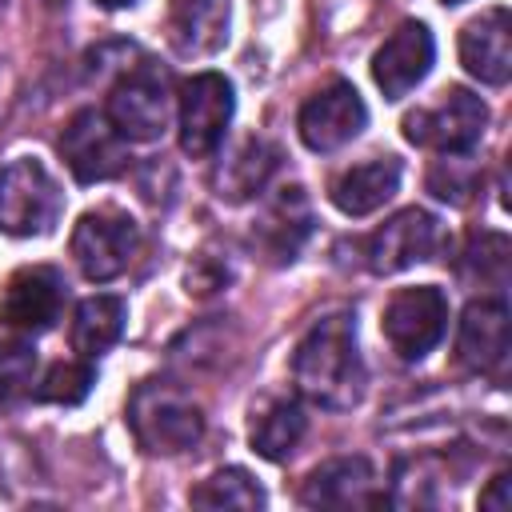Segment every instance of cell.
Here are the masks:
<instances>
[{
	"label": "cell",
	"mask_w": 512,
	"mask_h": 512,
	"mask_svg": "<svg viewBox=\"0 0 512 512\" xmlns=\"http://www.w3.org/2000/svg\"><path fill=\"white\" fill-rule=\"evenodd\" d=\"M292 380H296V392L320 408L344 412L360 404L368 372L360 360L352 312H328L300 336L292 352Z\"/></svg>",
	"instance_id": "1"
},
{
	"label": "cell",
	"mask_w": 512,
	"mask_h": 512,
	"mask_svg": "<svg viewBox=\"0 0 512 512\" xmlns=\"http://www.w3.org/2000/svg\"><path fill=\"white\" fill-rule=\"evenodd\" d=\"M128 428L148 456H176L200 444L204 412L168 380H144L128 396Z\"/></svg>",
	"instance_id": "2"
},
{
	"label": "cell",
	"mask_w": 512,
	"mask_h": 512,
	"mask_svg": "<svg viewBox=\"0 0 512 512\" xmlns=\"http://www.w3.org/2000/svg\"><path fill=\"white\" fill-rule=\"evenodd\" d=\"M108 120L124 140L148 144L168 132L172 120V76L156 60H140L120 72L108 92Z\"/></svg>",
	"instance_id": "3"
},
{
	"label": "cell",
	"mask_w": 512,
	"mask_h": 512,
	"mask_svg": "<svg viewBox=\"0 0 512 512\" xmlns=\"http://www.w3.org/2000/svg\"><path fill=\"white\" fill-rule=\"evenodd\" d=\"M60 212H64V188L40 160L20 156L0 168V232L48 236Z\"/></svg>",
	"instance_id": "4"
},
{
	"label": "cell",
	"mask_w": 512,
	"mask_h": 512,
	"mask_svg": "<svg viewBox=\"0 0 512 512\" xmlns=\"http://www.w3.org/2000/svg\"><path fill=\"white\" fill-rule=\"evenodd\" d=\"M68 248H72L76 268L92 284H108L120 272H128V264L140 248V228L124 208L104 204V208H92L76 220Z\"/></svg>",
	"instance_id": "5"
},
{
	"label": "cell",
	"mask_w": 512,
	"mask_h": 512,
	"mask_svg": "<svg viewBox=\"0 0 512 512\" xmlns=\"http://www.w3.org/2000/svg\"><path fill=\"white\" fill-rule=\"evenodd\" d=\"M484 128H488V104L468 88H448L440 92L436 104L404 116L408 144L436 148V152H472Z\"/></svg>",
	"instance_id": "6"
},
{
	"label": "cell",
	"mask_w": 512,
	"mask_h": 512,
	"mask_svg": "<svg viewBox=\"0 0 512 512\" xmlns=\"http://www.w3.org/2000/svg\"><path fill=\"white\" fill-rule=\"evenodd\" d=\"M380 328L400 360H424L448 332V296L436 284L400 288L384 304Z\"/></svg>",
	"instance_id": "7"
},
{
	"label": "cell",
	"mask_w": 512,
	"mask_h": 512,
	"mask_svg": "<svg viewBox=\"0 0 512 512\" xmlns=\"http://www.w3.org/2000/svg\"><path fill=\"white\" fill-rule=\"evenodd\" d=\"M176 100H180V148L192 160L212 156L236 112L232 84L220 72H196L180 84Z\"/></svg>",
	"instance_id": "8"
},
{
	"label": "cell",
	"mask_w": 512,
	"mask_h": 512,
	"mask_svg": "<svg viewBox=\"0 0 512 512\" xmlns=\"http://www.w3.org/2000/svg\"><path fill=\"white\" fill-rule=\"evenodd\" d=\"M60 156H64L68 172L80 184H100V180H112L116 172H124V164H128V140L116 132V124L108 120V112L80 108L64 124V132H60Z\"/></svg>",
	"instance_id": "9"
},
{
	"label": "cell",
	"mask_w": 512,
	"mask_h": 512,
	"mask_svg": "<svg viewBox=\"0 0 512 512\" xmlns=\"http://www.w3.org/2000/svg\"><path fill=\"white\" fill-rule=\"evenodd\" d=\"M296 128L312 152H336L368 128V108L348 80H332L304 100Z\"/></svg>",
	"instance_id": "10"
},
{
	"label": "cell",
	"mask_w": 512,
	"mask_h": 512,
	"mask_svg": "<svg viewBox=\"0 0 512 512\" xmlns=\"http://www.w3.org/2000/svg\"><path fill=\"white\" fill-rule=\"evenodd\" d=\"M64 308V276L52 264H28L20 268L0 296V324L24 336H40L60 320Z\"/></svg>",
	"instance_id": "11"
},
{
	"label": "cell",
	"mask_w": 512,
	"mask_h": 512,
	"mask_svg": "<svg viewBox=\"0 0 512 512\" xmlns=\"http://www.w3.org/2000/svg\"><path fill=\"white\" fill-rule=\"evenodd\" d=\"M440 248V220L424 208H404L396 216H388L364 244L368 268L388 276V272H404L420 260H432V252Z\"/></svg>",
	"instance_id": "12"
},
{
	"label": "cell",
	"mask_w": 512,
	"mask_h": 512,
	"mask_svg": "<svg viewBox=\"0 0 512 512\" xmlns=\"http://www.w3.org/2000/svg\"><path fill=\"white\" fill-rule=\"evenodd\" d=\"M436 60V40L428 32V24L420 20H404L372 56V80L384 92V100H404L428 72Z\"/></svg>",
	"instance_id": "13"
},
{
	"label": "cell",
	"mask_w": 512,
	"mask_h": 512,
	"mask_svg": "<svg viewBox=\"0 0 512 512\" xmlns=\"http://www.w3.org/2000/svg\"><path fill=\"white\" fill-rule=\"evenodd\" d=\"M512 328H508V304L504 296H480L464 308L456 328V356L464 368L480 376H496L508 364Z\"/></svg>",
	"instance_id": "14"
},
{
	"label": "cell",
	"mask_w": 512,
	"mask_h": 512,
	"mask_svg": "<svg viewBox=\"0 0 512 512\" xmlns=\"http://www.w3.org/2000/svg\"><path fill=\"white\" fill-rule=\"evenodd\" d=\"M460 64L488 88H504L512 76V16L508 8H488L460 32Z\"/></svg>",
	"instance_id": "15"
},
{
	"label": "cell",
	"mask_w": 512,
	"mask_h": 512,
	"mask_svg": "<svg viewBox=\"0 0 512 512\" xmlns=\"http://www.w3.org/2000/svg\"><path fill=\"white\" fill-rule=\"evenodd\" d=\"M376 476L364 456H336L308 472L300 488L304 508H368L376 504Z\"/></svg>",
	"instance_id": "16"
},
{
	"label": "cell",
	"mask_w": 512,
	"mask_h": 512,
	"mask_svg": "<svg viewBox=\"0 0 512 512\" xmlns=\"http://www.w3.org/2000/svg\"><path fill=\"white\" fill-rule=\"evenodd\" d=\"M396 188H400V160L396 156H372L364 164L336 172L328 184V200L344 216H368V212L384 208L396 196Z\"/></svg>",
	"instance_id": "17"
},
{
	"label": "cell",
	"mask_w": 512,
	"mask_h": 512,
	"mask_svg": "<svg viewBox=\"0 0 512 512\" xmlns=\"http://www.w3.org/2000/svg\"><path fill=\"white\" fill-rule=\"evenodd\" d=\"M164 32L176 56H212L228 40V0H172Z\"/></svg>",
	"instance_id": "18"
},
{
	"label": "cell",
	"mask_w": 512,
	"mask_h": 512,
	"mask_svg": "<svg viewBox=\"0 0 512 512\" xmlns=\"http://www.w3.org/2000/svg\"><path fill=\"white\" fill-rule=\"evenodd\" d=\"M304 432H308V416L296 396H268L260 408H252L248 440L264 460H288L304 440Z\"/></svg>",
	"instance_id": "19"
},
{
	"label": "cell",
	"mask_w": 512,
	"mask_h": 512,
	"mask_svg": "<svg viewBox=\"0 0 512 512\" xmlns=\"http://www.w3.org/2000/svg\"><path fill=\"white\" fill-rule=\"evenodd\" d=\"M124 324H128V308L120 296H88L76 304L68 340L84 360H96L124 336Z\"/></svg>",
	"instance_id": "20"
},
{
	"label": "cell",
	"mask_w": 512,
	"mask_h": 512,
	"mask_svg": "<svg viewBox=\"0 0 512 512\" xmlns=\"http://www.w3.org/2000/svg\"><path fill=\"white\" fill-rule=\"evenodd\" d=\"M272 168H276V148H272L268 140H260V136H248V140L224 160V168H220V176H216V188H220V196H228V200H248L252 192L264 188V180H268Z\"/></svg>",
	"instance_id": "21"
},
{
	"label": "cell",
	"mask_w": 512,
	"mask_h": 512,
	"mask_svg": "<svg viewBox=\"0 0 512 512\" xmlns=\"http://www.w3.org/2000/svg\"><path fill=\"white\" fill-rule=\"evenodd\" d=\"M196 508H264V488L244 468H220L188 496Z\"/></svg>",
	"instance_id": "22"
},
{
	"label": "cell",
	"mask_w": 512,
	"mask_h": 512,
	"mask_svg": "<svg viewBox=\"0 0 512 512\" xmlns=\"http://www.w3.org/2000/svg\"><path fill=\"white\" fill-rule=\"evenodd\" d=\"M460 276L480 284V288H496L504 292L508 284V236L500 232H476L464 248V260H460Z\"/></svg>",
	"instance_id": "23"
},
{
	"label": "cell",
	"mask_w": 512,
	"mask_h": 512,
	"mask_svg": "<svg viewBox=\"0 0 512 512\" xmlns=\"http://www.w3.org/2000/svg\"><path fill=\"white\" fill-rule=\"evenodd\" d=\"M304 236H308V208H304L300 188H292V192H284L276 200V208H272V216L264 224V248L276 260H292Z\"/></svg>",
	"instance_id": "24"
},
{
	"label": "cell",
	"mask_w": 512,
	"mask_h": 512,
	"mask_svg": "<svg viewBox=\"0 0 512 512\" xmlns=\"http://www.w3.org/2000/svg\"><path fill=\"white\" fill-rule=\"evenodd\" d=\"M480 188V172L468 160V152H440V160L428 168V192L448 204H468Z\"/></svg>",
	"instance_id": "25"
},
{
	"label": "cell",
	"mask_w": 512,
	"mask_h": 512,
	"mask_svg": "<svg viewBox=\"0 0 512 512\" xmlns=\"http://www.w3.org/2000/svg\"><path fill=\"white\" fill-rule=\"evenodd\" d=\"M96 384V368L88 360H56L40 388H36V400H48V404H80Z\"/></svg>",
	"instance_id": "26"
},
{
	"label": "cell",
	"mask_w": 512,
	"mask_h": 512,
	"mask_svg": "<svg viewBox=\"0 0 512 512\" xmlns=\"http://www.w3.org/2000/svg\"><path fill=\"white\" fill-rule=\"evenodd\" d=\"M36 384V348L32 340H0V400H20Z\"/></svg>",
	"instance_id": "27"
},
{
	"label": "cell",
	"mask_w": 512,
	"mask_h": 512,
	"mask_svg": "<svg viewBox=\"0 0 512 512\" xmlns=\"http://www.w3.org/2000/svg\"><path fill=\"white\" fill-rule=\"evenodd\" d=\"M508 484H512V480L500 472V476L488 484V492H480V508H488V512H508V504H512V500H508Z\"/></svg>",
	"instance_id": "28"
},
{
	"label": "cell",
	"mask_w": 512,
	"mask_h": 512,
	"mask_svg": "<svg viewBox=\"0 0 512 512\" xmlns=\"http://www.w3.org/2000/svg\"><path fill=\"white\" fill-rule=\"evenodd\" d=\"M100 8H124V4H136V0H96Z\"/></svg>",
	"instance_id": "29"
},
{
	"label": "cell",
	"mask_w": 512,
	"mask_h": 512,
	"mask_svg": "<svg viewBox=\"0 0 512 512\" xmlns=\"http://www.w3.org/2000/svg\"><path fill=\"white\" fill-rule=\"evenodd\" d=\"M440 4H460V0H440Z\"/></svg>",
	"instance_id": "30"
}]
</instances>
